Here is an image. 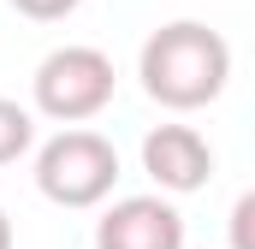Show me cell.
Segmentation results:
<instances>
[{
    "label": "cell",
    "instance_id": "cell-4",
    "mask_svg": "<svg viewBox=\"0 0 255 249\" xmlns=\"http://www.w3.org/2000/svg\"><path fill=\"white\" fill-rule=\"evenodd\" d=\"M95 249H184V214L166 196H119L95 220Z\"/></svg>",
    "mask_w": 255,
    "mask_h": 249
},
{
    "label": "cell",
    "instance_id": "cell-8",
    "mask_svg": "<svg viewBox=\"0 0 255 249\" xmlns=\"http://www.w3.org/2000/svg\"><path fill=\"white\" fill-rule=\"evenodd\" d=\"M83 0H12V12H24V18H36V24H54V18H71Z\"/></svg>",
    "mask_w": 255,
    "mask_h": 249
},
{
    "label": "cell",
    "instance_id": "cell-7",
    "mask_svg": "<svg viewBox=\"0 0 255 249\" xmlns=\"http://www.w3.org/2000/svg\"><path fill=\"white\" fill-rule=\"evenodd\" d=\"M226 244L232 249H255V190H244L232 202V220H226Z\"/></svg>",
    "mask_w": 255,
    "mask_h": 249
},
{
    "label": "cell",
    "instance_id": "cell-2",
    "mask_svg": "<svg viewBox=\"0 0 255 249\" xmlns=\"http://www.w3.org/2000/svg\"><path fill=\"white\" fill-rule=\"evenodd\" d=\"M119 184V148L101 130H60L36 154V190L54 208H101Z\"/></svg>",
    "mask_w": 255,
    "mask_h": 249
},
{
    "label": "cell",
    "instance_id": "cell-3",
    "mask_svg": "<svg viewBox=\"0 0 255 249\" xmlns=\"http://www.w3.org/2000/svg\"><path fill=\"white\" fill-rule=\"evenodd\" d=\"M30 95H36V113H48L60 124H83L113 101V60L101 48H83V42L54 48L48 60L36 65Z\"/></svg>",
    "mask_w": 255,
    "mask_h": 249
},
{
    "label": "cell",
    "instance_id": "cell-1",
    "mask_svg": "<svg viewBox=\"0 0 255 249\" xmlns=\"http://www.w3.org/2000/svg\"><path fill=\"white\" fill-rule=\"evenodd\" d=\"M136 77H142L148 101H160L172 113H196V107L220 101V89L232 77V48L220 30H208L196 18H172L142 42Z\"/></svg>",
    "mask_w": 255,
    "mask_h": 249
},
{
    "label": "cell",
    "instance_id": "cell-5",
    "mask_svg": "<svg viewBox=\"0 0 255 249\" xmlns=\"http://www.w3.org/2000/svg\"><path fill=\"white\" fill-rule=\"evenodd\" d=\"M142 172L166 196H190V190H202L214 178V148L190 124H154L142 136Z\"/></svg>",
    "mask_w": 255,
    "mask_h": 249
},
{
    "label": "cell",
    "instance_id": "cell-9",
    "mask_svg": "<svg viewBox=\"0 0 255 249\" xmlns=\"http://www.w3.org/2000/svg\"><path fill=\"white\" fill-rule=\"evenodd\" d=\"M0 249H12V220H6V208H0Z\"/></svg>",
    "mask_w": 255,
    "mask_h": 249
},
{
    "label": "cell",
    "instance_id": "cell-6",
    "mask_svg": "<svg viewBox=\"0 0 255 249\" xmlns=\"http://www.w3.org/2000/svg\"><path fill=\"white\" fill-rule=\"evenodd\" d=\"M30 142H36L30 107H18L12 95H0V166H12L18 154H30Z\"/></svg>",
    "mask_w": 255,
    "mask_h": 249
}]
</instances>
